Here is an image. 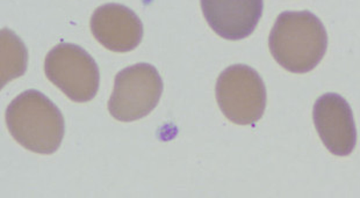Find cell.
I'll return each instance as SVG.
<instances>
[{
    "instance_id": "cell-2",
    "label": "cell",
    "mask_w": 360,
    "mask_h": 198,
    "mask_svg": "<svg viewBox=\"0 0 360 198\" xmlns=\"http://www.w3.org/2000/svg\"><path fill=\"white\" fill-rule=\"evenodd\" d=\"M6 124L11 135L25 149L53 154L63 140V115L44 93L30 89L10 103Z\"/></svg>"
},
{
    "instance_id": "cell-8",
    "label": "cell",
    "mask_w": 360,
    "mask_h": 198,
    "mask_svg": "<svg viewBox=\"0 0 360 198\" xmlns=\"http://www.w3.org/2000/svg\"><path fill=\"white\" fill-rule=\"evenodd\" d=\"M210 28L226 40H243L254 33L263 15L264 0H200Z\"/></svg>"
},
{
    "instance_id": "cell-6",
    "label": "cell",
    "mask_w": 360,
    "mask_h": 198,
    "mask_svg": "<svg viewBox=\"0 0 360 198\" xmlns=\"http://www.w3.org/2000/svg\"><path fill=\"white\" fill-rule=\"evenodd\" d=\"M313 119L329 152L337 157L352 153L357 144V128L347 100L336 93L320 96L314 105Z\"/></svg>"
},
{
    "instance_id": "cell-5",
    "label": "cell",
    "mask_w": 360,
    "mask_h": 198,
    "mask_svg": "<svg viewBox=\"0 0 360 198\" xmlns=\"http://www.w3.org/2000/svg\"><path fill=\"white\" fill-rule=\"evenodd\" d=\"M44 72L75 103H89L97 95L101 84L97 63L77 44L53 46L44 60Z\"/></svg>"
},
{
    "instance_id": "cell-9",
    "label": "cell",
    "mask_w": 360,
    "mask_h": 198,
    "mask_svg": "<svg viewBox=\"0 0 360 198\" xmlns=\"http://www.w3.org/2000/svg\"><path fill=\"white\" fill-rule=\"evenodd\" d=\"M1 87L26 72V46L12 30L1 29Z\"/></svg>"
},
{
    "instance_id": "cell-7",
    "label": "cell",
    "mask_w": 360,
    "mask_h": 198,
    "mask_svg": "<svg viewBox=\"0 0 360 198\" xmlns=\"http://www.w3.org/2000/svg\"><path fill=\"white\" fill-rule=\"evenodd\" d=\"M91 32L106 49L128 53L136 49L143 39V23L127 6L106 4L94 11Z\"/></svg>"
},
{
    "instance_id": "cell-1",
    "label": "cell",
    "mask_w": 360,
    "mask_h": 198,
    "mask_svg": "<svg viewBox=\"0 0 360 198\" xmlns=\"http://www.w3.org/2000/svg\"><path fill=\"white\" fill-rule=\"evenodd\" d=\"M271 55L292 73L310 72L328 49L323 23L309 11H286L277 18L269 39Z\"/></svg>"
},
{
    "instance_id": "cell-3",
    "label": "cell",
    "mask_w": 360,
    "mask_h": 198,
    "mask_svg": "<svg viewBox=\"0 0 360 198\" xmlns=\"http://www.w3.org/2000/svg\"><path fill=\"white\" fill-rule=\"evenodd\" d=\"M217 103L229 121L251 126L263 117L266 108V88L262 77L250 66L237 64L221 73L217 79Z\"/></svg>"
},
{
    "instance_id": "cell-4",
    "label": "cell",
    "mask_w": 360,
    "mask_h": 198,
    "mask_svg": "<svg viewBox=\"0 0 360 198\" xmlns=\"http://www.w3.org/2000/svg\"><path fill=\"white\" fill-rule=\"evenodd\" d=\"M163 93V80L155 66L139 63L117 73L108 110L121 122L143 119L156 108Z\"/></svg>"
}]
</instances>
